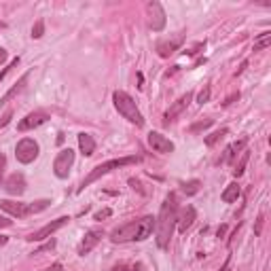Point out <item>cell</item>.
<instances>
[{
    "instance_id": "d6a6232c",
    "label": "cell",
    "mask_w": 271,
    "mask_h": 271,
    "mask_svg": "<svg viewBox=\"0 0 271 271\" xmlns=\"http://www.w3.org/2000/svg\"><path fill=\"white\" fill-rule=\"evenodd\" d=\"M61 269H64V267H61V263H53L51 267H47L45 271H61Z\"/></svg>"
},
{
    "instance_id": "52a82bcc",
    "label": "cell",
    "mask_w": 271,
    "mask_h": 271,
    "mask_svg": "<svg viewBox=\"0 0 271 271\" xmlns=\"http://www.w3.org/2000/svg\"><path fill=\"white\" fill-rule=\"evenodd\" d=\"M68 220H70L68 216H59L57 220H51L49 225H45L43 229H38V231L32 233V235L28 237V242H43V240H47V237L53 235L57 229H61L64 225H68Z\"/></svg>"
},
{
    "instance_id": "603a6c76",
    "label": "cell",
    "mask_w": 271,
    "mask_h": 271,
    "mask_svg": "<svg viewBox=\"0 0 271 271\" xmlns=\"http://www.w3.org/2000/svg\"><path fill=\"white\" fill-rule=\"evenodd\" d=\"M199 186H201V182H199V180H189V182H182V193H186V195H195L197 191H199Z\"/></svg>"
},
{
    "instance_id": "5bb4252c",
    "label": "cell",
    "mask_w": 271,
    "mask_h": 271,
    "mask_svg": "<svg viewBox=\"0 0 271 271\" xmlns=\"http://www.w3.org/2000/svg\"><path fill=\"white\" fill-rule=\"evenodd\" d=\"M195 216H197V212H195L193 205H186V208H182L180 214H176V229L180 233H186V229H191V225L195 222Z\"/></svg>"
},
{
    "instance_id": "5b68a950",
    "label": "cell",
    "mask_w": 271,
    "mask_h": 271,
    "mask_svg": "<svg viewBox=\"0 0 271 271\" xmlns=\"http://www.w3.org/2000/svg\"><path fill=\"white\" fill-rule=\"evenodd\" d=\"M15 157H17L19 163H32L38 157V144H36V140H32V138L19 140L17 147H15Z\"/></svg>"
},
{
    "instance_id": "74e56055",
    "label": "cell",
    "mask_w": 271,
    "mask_h": 271,
    "mask_svg": "<svg viewBox=\"0 0 271 271\" xmlns=\"http://www.w3.org/2000/svg\"><path fill=\"white\" fill-rule=\"evenodd\" d=\"M261 227H263V216H259V222H257V233H261Z\"/></svg>"
},
{
    "instance_id": "9a60e30c",
    "label": "cell",
    "mask_w": 271,
    "mask_h": 271,
    "mask_svg": "<svg viewBox=\"0 0 271 271\" xmlns=\"http://www.w3.org/2000/svg\"><path fill=\"white\" fill-rule=\"evenodd\" d=\"M5 189H7V193L9 195H15V197H19L24 195V191H26V178H24V174H11V176L7 178L5 182Z\"/></svg>"
},
{
    "instance_id": "f546056e",
    "label": "cell",
    "mask_w": 271,
    "mask_h": 271,
    "mask_svg": "<svg viewBox=\"0 0 271 271\" xmlns=\"http://www.w3.org/2000/svg\"><path fill=\"white\" fill-rule=\"evenodd\" d=\"M17 64H19V57H15V59L11 61V66H9V68H5L3 72H0V81H3V78H5V74H7V72H9L11 68H13V66H17Z\"/></svg>"
},
{
    "instance_id": "b9f144b4",
    "label": "cell",
    "mask_w": 271,
    "mask_h": 271,
    "mask_svg": "<svg viewBox=\"0 0 271 271\" xmlns=\"http://www.w3.org/2000/svg\"><path fill=\"white\" fill-rule=\"evenodd\" d=\"M0 182H3V172H0Z\"/></svg>"
},
{
    "instance_id": "484cf974",
    "label": "cell",
    "mask_w": 271,
    "mask_h": 271,
    "mask_svg": "<svg viewBox=\"0 0 271 271\" xmlns=\"http://www.w3.org/2000/svg\"><path fill=\"white\" fill-rule=\"evenodd\" d=\"M197 102H199V104L210 102V85H205V87L199 91V95H197Z\"/></svg>"
},
{
    "instance_id": "4316f807",
    "label": "cell",
    "mask_w": 271,
    "mask_h": 271,
    "mask_svg": "<svg viewBox=\"0 0 271 271\" xmlns=\"http://www.w3.org/2000/svg\"><path fill=\"white\" fill-rule=\"evenodd\" d=\"M43 32H45V24L43 22H36L34 28H32V38H40Z\"/></svg>"
},
{
    "instance_id": "8fae6325",
    "label": "cell",
    "mask_w": 271,
    "mask_h": 271,
    "mask_svg": "<svg viewBox=\"0 0 271 271\" xmlns=\"http://www.w3.org/2000/svg\"><path fill=\"white\" fill-rule=\"evenodd\" d=\"M149 144L153 147L155 153H161V155L174 153V142L170 138H165L163 134H159V132H151L149 134Z\"/></svg>"
},
{
    "instance_id": "277c9868",
    "label": "cell",
    "mask_w": 271,
    "mask_h": 271,
    "mask_svg": "<svg viewBox=\"0 0 271 271\" xmlns=\"http://www.w3.org/2000/svg\"><path fill=\"white\" fill-rule=\"evenodd\" d=\"M113 102H115V108L119 110V115H121L123 119H127L130 123H134L136 127H142V125H144V119H142L140 110H138V106H136V102L132 100L130 93H125V91H115V93H113Z\"/></svg>"
},
{
    "instance_id": "8d00e7d4",
    "label": "cell",
    "mask_w": 271,
    "mask_h": 271,
    "mask_svg": "<svg viewBox=\"0 0 271 271\" xmlns=\"http://www.w3.org/2000/svg\"><path fill=\"white\" fill-rule=\"evenodd\" d=\"M225 231H227V227H225V225H220V229H218V233H216V235H218V237H222V235H225Z\"/></svg>"
},
{
    "instance_id": "ac0fdd59",
    "label": "cell",
    "mask_w": 271,
    "mask_h": 271,
    "mask_svg": "<svg viewBox=\"0 0 271 271\" xmlns=\"http://www.w3.org/2000/svg\"><path fill=\"white\" fill-rule=\"evenodd\" d=\"M246 142H248V140H246V138H242V140L233 142V144H229V147H227V151H225V157H222V161H225V163H231L233 159L237 157V153L246 149Z\"/></svg>"
},
{
    "instance_id": "ba28073f",
    "label": "cell",
    "mask_w": 271,
    "mask_h": 271,
    "mask_svg": "<svg viewBox=\"0 0 271 271\" xmlns=\"http://www.w3.org/2000/svg\"><path fill=\"white\" fill-rule=\"evenodd\" d=\"M47 121H49V115H47L45 110H36V113H30L28 117H24L17 123V130L19 132H30V130H34V127H40Z\"/></svg>"
},
{
    "instance_id": "7a4b0ae2",
    "label": "cell",
    "mask_w": 271,
    "mask_h": 271,
    "mask_svg": "<svg viewBox=\"0 0 271 271\" xmlns=\"http://www.w3.org/2000/svg\"><path fill=\"white\" fill-rule=\"evenodd\" d=\"M155 231V218L153 216H142L138 220H130L125 225L117 227L110 233V240L115 244H125V242H144Z\"/></svg>"
},
{
    "instance_id": "ffe728a7",
    "label": "cell",
    "mask_w": 271,
    "mask_h": 271,
    "mask_svg": "<svg viewBox=\"0 0 271 271\" xmlns=\"http://www.w3.org/2000/svg\"><path fill=\"white\" fill-rule=\"evenodd\" d=\"M26 83H28V74H24V76L19 78V83H17V85H15V87H13V89H11V91H9L7 95H5V98H3V100H0V104H7V102H9L11 98H13V95H17V93H19V91L24 89V85H26Z\"/></svg>"
},
{
    "instance_id": "7402d4cb",
    "label": "cell",
    "mask_w": 271,
    "mask_h": 271,
    "mask_svg": "<svg viewBox=\"0 0 271 271\" xmlns=\"http://www.w3.org/2000/svg\"><path fill=\"white\" fill-rule=\"evenodd\" d=\"M248 159H250V153H248V151H244V153H242V159H240V163H237V165H235V170H233V176H235V178H240L242 174L246 172V163H248Z\"/></svg>"
},
{
    "instance_id": "60d3db41",
    "label": "cell",
    "mask_w": 271,
    "mask_h": 271,
    "mask_svg": "<svg viewBox=\"0 0 271 271\" xmlns=\"http://www.w3.org/2000/svg\"><path fill=\"white\" fill-rule=\"evenodd\" d=\"M132 271H142V265H136V267H134Z\"/></svg>"
},
{
    "instance_id": "f1b7e54d",
    "label": "cell",
    "mask_w": 271,
    "mask_h": 271,
    "mask_svg": "<svg viewBox=\"0 0 271 271\" xmlns=\"http://www.w3.org/2000/svg\"><path fill=\"white\" fill-rule=\"evenodd\" d=\"M11 119H13V110H7L5 113V117L0 119V127H5V125H9L11 123Z\"/></svg>"
},
{
    "instance_id": "d590c367",
    "label": "cell",
    "mask_w": 271,
    "mask_h": 271,
    "mask_svg": "<svg viewBox=\"0 0 271 271\" xmlns=\"http://www.w3.org/2000/svg\"><path fill=\"white\" fill-rule=\"evenodd\" d=\"M5 165H7V157H5V155H0V172L5 170Z\"/></svg>"
},
{
    "instance_id": "6da1fadb",
    "label": "cell",
    "mask_w": 271,
    "mask_h": 271,
    "mask_svg": "<svg viewBox=\"0 0 271 271\" xmlns=\"http://www.w3.org/2000/svg\"><path fill=\"white\" fill-rule=\"evenodd\" d=\"M176 214H178V203H176V195H168L163 205H161V212L155 218V231H157V246L165 250L170 240H172V233L176 229Z\"/></svg>"
},
{
    "instance_id": "3957f363",
    "label": "cell",
    "mask_w": 271,
    "mask_h": 271,
    "mask_svg": "<svg viewBox=\"0 0 271 271\" xmlns=\"http://www.w3.org/2000/svg\"><path fill=\"white\" fill-rule=\"evenodd\" d=\"M134 163H140V157H138V155L119 157V159H110V161H106V163H100L98 168H93V170L89 172V176L83 180V184H81V186H78V193H83V191H85L91 182H95L98 178L106 176V174H110L113 170H119V168H125V165H134Z\"/></svg>"
},
{
    "instance_id": "83f0119b",
    "label": "cell",
    "mask_w": 271,
    "mask_h": 271,
    "mask_svg": "<svg viewBox=\"0 0 271 271\" xmlns=\"http://www.w3.org/2000/svg\"><path fill=\"white\" fill-rule=\"evenodd\" d=\"M110 214H113V210H110V208H104V210H100V212H95V220H102V218H108Z\"/></svg>"
},
{
    "instance_id": "d6986e66",
    "label": "cell",
    "mask_w": 271,
    "mask_h": 271,
    "mask_svg": "<svg viewBox=\"0 0 271 271\" xmlns=\"http://www.w3.org/2000/svg\"><path fill=\"white\" fill-rule=\"evenodd\" d=\"M240 193H242V189H240V184L237 182H231L225 191H222V201L225 203H233V201H237V197H240Z\"/></svg>"
},
{
    "instance_id": "ab89813d",
    "label": "cell",
    "mask_w": 271,
    "mask_h": 271,
    "mask_svg": "<svg viewBox=\"0 0 271 271\" xmlns=\"http://www.w3.org/2000/svg\"><path fill=\"white\" fill-rule=\"evenodd\" d=\"M220 271H229V261H227L225 265H222V269H220Z\"/></svg>"
},
{
    "instance_id": "7bdbcfd3",
    "label": "cell",
    "mask_w": 271,
    "mask_h": 271,
    "mask_svg": "<svg viewBox=\"0 0 271 271\" xmlns=\"http://www.w3.org/2000/svg\"><path fill=\"white\" fill-rule=\"evenodd\" d=\"M0 28H5V24H3V22H0Z\"/></svg>"
},
{
    "instance_id": "e0dca14e",
    "label": "cell",
    "mask_w": 271,
    "mask_h": 271,
    "mask_svg": "<svg viewBox=\"0 0 271 271\" xmlns=\"http://www.w3.org/2000/svg\"><path fill=\"white\" fill-rule=\"evenodd\" d=\"M78 149H81V153L85 155V157H91L93 155V151H95V140H93V136H89V134H78Z\"/></svg>"
},
{
    "instance_id": "44dd1931",
    "label": "cell",
    "mask_w": 271,
    "mask_h": 271,
    "mask_svg": "<svg viewBox=\"0 0 271 271\" xmlns=\"http://www.w3.org/2000/svg\"><path fill=\"white\" fill-rule=\"evenodd\" d=\"M271 45V32H263V34L254 40V51H263Z\"/></svg>"
},
{
    "instance_id": "f35d334b",
    "label": "cell",
    "mask_w": 271,
    "mask_h": 271,
    "mask_svg": "<svg viewBox=\"0 0 271 271\" xmlns=\"http://www.w3.org/2000/svg\"><path fill=\"white\" fill-rule=\"evenodd\" d=\"M7 242H9V237L7 235H0V246H5Z\"/></svg>"
},
{
    "instance_id": "cb8c5ba5",
    "label": "cell",
    "mask_w": 271,
    "mask_h": 271,
    "mask_svg": "<svg viewBox=\"0 0 271 271\" xmlns=\"http://www.w3.org/2000/svg\"><path fill=\"white\" fill-rule=\"evenodd\" d=\"M229 134V130H227V127H222V130H218V132H214L212 136H208V138H205V144H208V147H212V144H216V142L222 138V136H227Z\"/></svg>"
},
{
    "instance_id": "8992f818",
    "label": "cell",
    "mask_w": 271,
    "mask_h": 271,
    "mask_svg": "<svg viewBox=\"0 0 271 271\" xmlns=\"http://www.w3.org/2000/svg\"><path fill=\"white\" fill-rule=\"evenodd\" d=\"M72 163H74V151H72V149L59 151L57 157H55V161H53V172H55V176H57V178H68Z\"/></svg>"
},
{
    "instance_id": "836d02e7",
    "label": "cell",
    "mask_w": 271,
    "mask_h": 271,
    "mask_svg": "<svg viewBox=\"0 0 271 271\" xmlns=\"http://www.w3.org/2000/svg\"><path fill=\"white\" fill-rule=\"evenodd\" d=\"M5 61H7V49L0 47V64H5Z\"/></svg>"
},
{
    "instance_id": "e575fe53",
    "label": "cell",
    "mask_w": 271,
    "mask_h": 271,
    "mask_svg": "<svg viewBox=\"0 0 271 271\" xmlns=\"http://www.w3.org/2000/svg\"><path fill=\"white\" fill-rule=\"evenodd\" d=\"M113 271H127V265L119 263V265H115V267H113Z\"/></svg>"
},
{
    "instance_id": "2e32d148",
    "label": "cell",
    "mask_w": 271,
    "mask_h": 271,
    "mask_svg": "<svg viewBox=\"0 0 271 271\" xmlns=\"http://www.w3.org/2000/svg\"><path fill=\"white\" fill-rule=\"evenodd\" d=\"M182 36H174V38H165V40H159L157 43V53L161 57H170L172 53L178 51V47L182 45Z\"/></svg>"
},
{
    "instance_id": "9c48e42d",
    "label": "cell",
    "mask_w": 271,
    "mask_h": 271,
    "mask_svg": "<svg viewBox=\"0 0 271 271\" xmlns=\"http://www.w3.org/2000/svg\"><path fill=\"white\" fill-rule=\"evenodd\" d=\"M0 208H3L5 212H9L11 216H17V218H24V216L34 214V212H32V203L11 201V199H3V201H0Z\"/></svg>"
},
{
    "instance_id": "7c38bea8",
    "label": "cell",
    "mask_w": 271,
    "mask_h": 271,
    "mask_svg": "<svg viewBox=\"0 0 271 271\" xmlns=\"http://www.w3.org/2000/svg\"><path fill=\"white\" fill-rule=\"evenodd\" d=\"M191 98H193V93H191V91H186L184 95H180V98L176 100V102H174L172 106H170V110H168V113H165V125L168 123H172V121H176V117H180L182 113H184V108L189 106V102H191Z\"/></svg>"
},
{
    "instance_id": "30bf717a",
    "label": "cell",
    "mask_w": 271,
    "mask_h": 271,
    "mask_svg": "<svg viewBox=\"0 0 271 271\" xmlns=\"http://www.w3.org/2000/svg\"><path fill=\"white\" fill-rule=\"evenodd\" d=\"M149 24H151V28L155 30V32H161L163 28H165V11H163V7L159 5V3H149Z\"/></svg>"
},
{
    "instance_id": "d4e9b609",
    "label": "cell",
    "mask_w": 271,
    "mask_h": 271,
    "mask_svg": "<svg viewBox=\"0 0 271 271\" xmlns=\"http://www.w3.org/2000/svg\"><path fill=\"white\" fill-rule=\"evenodd\" d=\"M212 123H214L212 119H203V121H197V123H193V125H191V134H197V132H201V130H208V127H210Z\"/></svg>"
},
{
    "instance_id": "4fadbf2b",
    "label": "cell",
    "mask_w": 271,
    "mask_h": 271,
    "mask_svg": "<svg viewBox=\"0 0 271 271\" xmlns=\"http://www.w3.org/2000/svg\"><path fill=\"white\" fill-rule=\"evenodd\" d=\"M102 237H104V233H102L100 229H91V231H87V233H85V237H83V242H81V246H78V254H81V257L89 254L95 246L100 244Z\"/></svg>"
},
{
    "instance_id": "4dcf8cb0",
    "label": "cell",
    "mask_w": 271,
    "mask_h": 271,
    "mask_svg": "<svg viewBox=\"0 0 271 271\" xmlns=\"http://www.w3.org/2000/svg\"><path fill=\"white\" fill-rule=\"evenodd\" d=\"M199 49H203V43H197V45L193 47V49H189V51H184V53H186V55H197Z\"/></svg>"
},
{
    "instance_id": "1f68e13d",
    "label": "cell",
    "mask_w": 271,
    "mask_h": 271,
    "mask_svg": "<svg viewBox=\"0 0 271 271\" xmlns=\"http://www.w3.org/2000/svg\"><path fill=\"white\" fill-rule=\"evenodd\" d=\"M11 225H13V222L7 216H0V227H11Z\"/></svg>"
}]
</instances>
